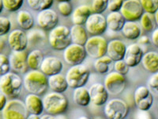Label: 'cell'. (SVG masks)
<instances>
[{"label":"cell","instance_id":"cell-1","mask_svg":"<svg viewBox=\"0 0 158 119\" xmlns=\"http://www.w3.org/2000/svg\"><path fill=\"white\" fill-rule=\"evenodd\" d=\"M23 86L30 94L41 95L48 87V78L39 70L26 72L23 79Z\"/></svg>","mask_w":158,"mask_h":119},{"label":"cell","instance_id":"cell-2","mask_svg":"<svg viewBox=\"0 0 158 119\" xmlns=\"http://www.w3.org/2000/svg\"><path fill=\"white\" fill-rule=\"evenodd\" d=\"M44 109L47 114L56 116L62 114L68 109L69 102L63 93L51 92L44 97Z\"/></svg>","mask_w":158,"mask_h":119},{"label":"cell","instance_id":"cell-3","mask_svg":"<svg viewBox=\"0 0 158 119\" xmlns=\"http://www.w3.org/2000/svg\"><path fill=\"white\" fill-rule=\"evenodd\" d=\"M23 81L15 72H8L0 76V91L7 98L15 99L21 95Z\"/></svg>","mask_w":158,"mask_h":119},{"label":"cell","instance_id":"cell-4","mask_svg":"<svg viewBox=\"0 0 158 119\" xmlns=\"http://www.w3.org/2000/svg\"><path fill=\"white\" fill-rule=\"evenodd\" d=\"M48 42L55 50H64L72 43L70 29L66 25L56 26L49 32Z\"/></svg>","mask_w":158,"mask_h":119},{"label":"cell","instance_id":"cell-5","mask_svg":"<svg viewBox=\"0 0 158 119\" xmlns=\"http://www.w3.org/2000/svg\"><path fill=\"white\" fill-rule=\"evenodd\" d=\"M90 72L84 64H77L72 66L67 71L66 75L69 87L73 89L84 87L89 81Z\"/></svg>","mask_w":158,"mask_h":119},{"label":"cell","instance_id":"cell-6","mask_svg":"<svg viewBox=\"0 0 158 119\" xmlns=\"http://www.w3.org/2000/svg\"><path fill=\"white\" fill-rule=\"evenodd\" d=\"M2 119H26L29 116L25 103L17 99H13L6 103L2 110Z\"/></svg>","mask_w":158,"mask_h":119},{"label":"cell","instance_id":"cell-7","mask_svg":"<svg viewBox=\"0 0 158 119\" xmlns=\"http://www.w3.org/2000/svg\"><path fill=\"white\" fill-rule=\"evenodd\" d=\"M84 47L86 51L87 56L97 60L106 55L108 42L101 35L92 36L88 38Z\"/></svg>","mask_w":158,"mask_h":119},{"label":"cell","instance_id":"cell-8","mask_svg":"<svg viewBox=\"0 0 158 119\" xmlns=\"http://www.w3.org/2000/svg\"><path fill=\"white\" fill-rule=\"evenodd\" d=\"M104 112L108 119H125L129 113V106L123 99H113L106 103Z\"/></svg>","mask_w":158,"mask_h":119},{"label":"cell","instance_id":"cell-9","mask_svg":"<svg viewBox=\"0 0 158 119\" xmlns=\"http://www.w3.org/2000/svg\"><path fill=\"white\" fill-rule=\"evenodd\" d=\"M104 86L108 94L112 95H119L126 88V77L116 72H111L104 78Z\"/></svg>","mask_w":158,"mask_h":119},{"label":"cell","instance_id":"cell-10","mask_svg":"<svg viewBox=\"0 0 158 119\" xmlns=\"http://www.w3.org/2000/svg\"><path fill=\"white\" fill-rule=\"evenodd\" d=\"M87 56L86 51L83 45L71 43L63 50V58L70 66L81 64Z\"/></svg>","mask_w":158,"mask_h":119},{"label":"cell","instance_id":"cell-11","mask_svg":"<svg viewBox=\"0 0 158 119\" xmlns=\"http://www.w3.org/2000/svg\"><path fill=\"white\" fill-rule=\"evenodd\" d=\"M85 28L92 36L102 35L108 29L106 18L102 14L92 13L85 23Z\"/></svg>","mask_w":158,"mask_h":119},{"label":"cell","instance_id":"cell-12","mask_svg":"<svg viewBox=\"0 0 158 119\" xmlns=\"http://www.w3.org/2000/svg\"><path fill=\"white\" fill-rule=\"evenodd\" d=\"M119 12L128 22H137L143 15L144 10L139 0H125Z\"/></svg>","mask_w":158,"mask_h":119},{"label":"cell","instance_id":"cell-13","mask_svg":"<svg viewBox=\"0 0 158 119\" xmlns=\"http://www.w3.org/2000/svg\"><path fill=\"white\" fill-rule=\"evenodd\" d=\"M134 101L138 109L149 110L153 103V95L147 87L140 86L134 93Z\"/></svg>","mask_w":158,"mask_h":119},{"label":"cell","instance_id":"cell-14","mask_svg":"<svg viewBox=\"0 0 158 119\" xmlns=\"http://www.w3.org/2000/svg\"><path fill=\"white\" fill-rule=\"evenodd\" d=\"M36 22L41 29L50 31L57 26L59 22V15L54 10L50 8L44 10L38 13Z\"/></svg>","mask_w":158,"mask_h":119},{"label":"cell","instance_id":"cell-15","mask_svg":"<svg viewBox=\"0 0 158 119\" xmlns=\"http://www.w3.org/2000/svg\"><path fill=\"white\" fill-rule=\"evenodd\" d=\"M27 52L25 51H13L10 55V68L15 73L25 74L28 72L29 66L27 64Z\"/></svg>","mask_w":158,"mask_h":119},{"label":"cell","instance_id":"cell-16","mask_svg":"<svg viewBox=\"0 0 158 119\" xmlns=\"http://www.w3.org/2000/svg\"><path fill=\"white\" fill-rule=\"evenodd\" d=\"M8 44L12 51H25L29 45L27 33L22 29H14L8 35Z\"/></svg>","mask_w":158,"mask_h":119},{"label":"cell","instance_id":"cell-17","mask_svg":"<svg viewBox=\"0 0 158 119\" xmlns=\"http://www.w3.org/2000/svg\"><path fill=\"white\" fill-rule=\"evenodd\" d=\"M144 50L138 43H133L127 46L123 60L130 68H135L142 62Z\"/></svg>","mask_w":158,"mask_h":119},{"label":"cell","instance_id":"cell-18","mask_svg":"<svg viewBox=\"0 0 158 119\" xmlns=\"http://www.w3.org/2000/svg\"><path fill=\"white\" fill-rule=\"evenodd\" d=\"M63 64L59 58L56 56L44 57L40 70L48 77L59 74L63 71Z\"/></svg>","mask_w":158,"mask_h":119},{"label":"cell","instance_id":"cell-19","mask_svg":"<svg viewBox=\"0 0 158 119\" xmlns=\"http://www.w3.org/2000/svg\"><path fill=\"white\" fill-rule=\"evenodd\" d=\"M89 92L93 104L97 107H101L106 104L109 94L104 87V84L100 83H94L89 87Z\"/></svg>","mask_w":158,"mask_h":119},{"label":"cell","instance_id":"cell-20","mask_svg":"<svg viewBox=\"0 0 158 119\" xmlns=\"http://www.w3.org/2000/svg\"><path fill=\"white\" fill-rule=\"evenodd\" d=\"M127 46L123 42L118 39H114L108 42L106 54L111 58L114 62L117 60H123L126 52Z\"/></svg>","mask_w":158,"mask_h":119},{"label":"cell","instance_id":"cell-21","mask_svg":"<svg viewBox=\"0 0 158 119\" xmlns=\"http://www.w3.org/2000/svg\"><path fill=\"white\" fill-rule=\"evenodd\" d=\"M25 105L28 112L32 114L40 115L44 112L43 99L40 95L35 94H30L26 95L25 99Z\"/></svg>","mask_w":158,"mask_h":119},{"label":"cell","instance_id":"cell-22","mask_svg":"<svg viewBox=\"0 0 158 119\" xmlns=\"http://www.w3.org/2000/svg\"><path fill=\"white\" fill-rule=\"evenodd\" d=\"M91 7L88 5H80L73 11L71 20L74 25H85L89 17L92 14Z\"/></svg>","mask_w":158,"mask_h":119},{"label":"cell","instance_id":"cell-23","mask_svg":"<svg viewBox=\"0 0 158 119\" xmlns=\"http://www.w3.org/2000/svg\"><path fill=\"white\" fill-rule=\"evenodd\" d=\"M48 87L54 92L63 93L69 87L66 76L61 73L48 77Z\"/></svg>","mask_w":158,"mask_h":119},{"label":"cell","instance_id":"cell-24","mask_svg":"<svg viewBox=\"0 0 158 119\" xmlns=\"http://www.w3.org/2000/svg\"><path fill=\"white\" fill-rule=\"evenodd\" d=\"M106 22L108 29L113 32H118L123 29L126 20L119 11H117L110 12L106 17Z\"/></svg>","mask_w":158,"mask_h":119},{"label":"cell","instance_id":"cell-25","mask_svg":"<svg viewBox=\"0 0 158 119\" xmlns=\"http://www.w3.org/2000/svg\"><path fill=\"white\" fill-rule=\"evenodd\" d=\"M143 68L151 73L158 72V52L149 51L144 53L142 59Z\"/></svg>","mask_w":158,"mask_h":119},{"label":"cell","instance_id":"cell-26","mask_svg":"<svg viewBox=\"0 0 158 119\" xmlns=\"http://www.w3.org/2000/svg\"><path fill=\"white\" fill-rule=\"evenodd\" d=\"M70 30L72 43L84 46L88 40V33L82 25H73Z\"/></svg>","mask_w":158,"mask_h":119},{"label":"cell","instance_id":"cell-27","mask_svg":"<svg viewBox=\"0 0 158 119\" xmlns=\"http://www.w3.org/2000/svg\"><path fill=\"white\" fill-rule=\"evenodd\" d=\"M94 68L99 74L107 75L112 72L114 68V61L108 55L98 58L94 64Z\"/></svg>","mask_w":158,"mask_h":119},{"label":"cell","instance_id":"cell-28","mask_svg":"<svg viewBox=\"0 0 158 119\" xmlns=\"http://www.w3.org/2000/svg\"><path fill=\"white\" fill-rule=\"evenodd\" d=\"M121 31L123 35L129 40L138 39V37L142 35L141 25L136 22L126 21Z\"/></svg>","mask_w":158,"mask_h":119},{"label":"cell","instance_id":"cell-29","mask_svg":"<svg viewBox=\"0 0 158 119\" xmlns=\"http://www.w3.org/2000/svg\"><path fill=\"white\" fill-rule=\"evenodd\" d=\"M73 99L76 104L82 107H87L91 103L89 92L88 89L85 87H77L74 89V91L73 93Z\"/></svg>","mask_w":158,"mask_h":119},{"label":"cell","instance_id":"cell-30","mask_svg":"<svg viewBox=\"0 0 158 119\" xmlns=\"http://www.w3.org/2000/svg\"><path fill=\"white\" fill-rule=\"evenodd\" d=\"M17 22L22 30H30L34 25V19L27 11H19L17 14Z\"/></svg>","mask_w":158,"mask_h":119},{"label":"cell","instance_id":"cell-31","mask_svg":"<svg viewBox=\"0 0 158 119\" xmlns=\"http://www.w3.org/2000/svg\"><path fill=\"white\" fill-rule=\"evenodd\" d=\"M44 56L41 50L34 49L30 52L27 56V64L31 70H39Z\"/></svg>","mask_w":158,"mask_h":119},{"label":"cell","instance_id":"cell-32","mask_svg":"<svg viewBox=\"0 0 158 119\" xmlns=\"http://www.w3.org/2000/svg\"><path fill=\"white\" fill-rule=\"evenodd\" d=\"M139 21H140L141 28H142V29L146 32H151V31L153 32L156 29V23L153 14L144 12Z\"/></svg>","mask_w":158,"mask_h":119},{"label":"cell","instance_id":"cell-33","mask_svg":"<svg viewBox=\"0 0 158 119\" xmlns=\"http://www.w3.org/2000/svg\"><path fill=\"white\" fill-rule=\"evenodd\" d=\"M29 45H35L40 44L46 37L45 33L41 29H32L29 30L27 33Z\"/></svg>","mask_w":158,"mask_h":119},{"label":"cell","instance_id":"cell-34","mask_svg":"<svg viewBox=\"0 0 158 119\" xmlns=\"http://www.w3.org/2000/svg\"><path fill=\"white\" fill-rule=\"evenodd\" d=\"M54 0H27L29 7L35 11H41L49 9L53 5Z\"/></svg>","mask_w":158,"mask_h":119},{"label":"cell","instance_id":"cell-35","mask_svg":"<svg viewBox=\"0 0 158 119\" xmlns=\"http://www.w3.org/2000/svg\"><path fill=\"white\" fill-rule=\"evenodd\" d=\"M3 8L10 12L19 11L24 4V0H2Z\"/></svg>","mask_w":158,"mask_h":119},{"label":"cell","instance_id":"cell-36","mask_svg":"<svg viewBox=\"0 0 158 119\" xmlns=\"http://www.w3.org/2000/svg\"><path fill=\"white\" fill-rule=\"evenodd\" d=\"M144 12L154 15L158 9V0H139Z\"/></svg>","mask_w":158,"mask_h":119},{"label":"cell","instance_id":"cell-37","mask_svg":"<svg viewBox=\"0 0 158 119\" xmlns=\"http://www.w3.org/2000/svg\"><path fill=\"white\" fill-rule=\"evenodd\" d=\"M108 9V0H93L91 10L93 13L102 14Z\"/></svg>","mask_w":158,"mask_h":119},{"label":"cell","instance_id":"cell-38","mask_svg":"<svg viewBox=\"0 0 158 119\" xmlns=\"http://www.w3.org/2000/svg\"><path fill=\"white\" fill-rule=\"evenodd\" d=\"M10 69L9 57L3 53H0V76L10 72Z\"/></svg>","mask_w":158,"mask_h":119},{"label":"cell","instance_id":"cell-39","mask_svg":"<svg viewBox=\"0 0 158 119\" xmlns=\"http://www.w3.org/2000/svg\"><path fill=\"white\" fill-rule=\"evenodd\" d=\"M57 8L60 15L63 17H69L73 13V7L70 2H60L58 3Z\"/></svg>","mask_w":158,"mask_h":119},{"label":"cell","instance_id":"cell-40","mask_svg":"<svg viewBox=\"0 0 158 119\" xmlns=\"http://www.w3.org/2000/svg\"><path fill=\"white\" fill-rule=\"evenodd\" d=\"M11 29V22L6 17H0V37L9 33Z\"/></svg>","mask_w":158,"mask_h":119},{"label":"cell","instance_id":"cell-41","mask_svg":"<svg viewBox=\"0 0 158 119\" xmlns=\"http://www.w3.org/2000/svg\"><path fill=\"white\" fill-rule=\"evenodd\" d=\"M114 69H115V72H118L121 75H123V76H126L129 72L130 67L123 60H120L114 62Z\"/></svg>","mask_w":158,"mask_h":119},{"label":"cell","instance_id":"cell-42","mask_svg":"<svg viewBox=\"0 0 158 119\" xmlns=\"http://www.w3.org/2000/svg\"><path fill=\"white\" fill-rule=\"evenodd\" d=\"M123 0H108V10L110 12H117L120 11Z\"/></svg>","mask_w":158,"mask_h":119},{"label":"cell","instance_id":"cell-43","mask_svg":"<svg viewBox=\"0 0 158 119\" xmlns=\"http://www.w3.org/2000/svg\"><path fill=\"white\" fill-rule=\"evenodd\" d=\"M149 87L158 95V72L153 73L149 79Z\"/></svg>","mask_w":158,"mask_h":119},{"label":"cell","instance_id":"cell-44","mask_svg":"<svg viewBox=\"0 0 158 119\" xmlns=\"http://www.w3.org/2000/svg\"><path fill=\"white\" fill-rule=\"evenodd\" d=\"M135 119H153L149 110H142L138 109L135 114Z\"/></svg>","mask_w":158,"mask_h":119},{"label":"cell","instance_id":"cell-45","mask_svg":"<svg viewBox=\"0 0 158 119\" xmlns=\"http://www.w3.org/2000/svg\"><path fill=\"white\" fill-rule=\"evenodd\" d=\"M150 43V41H149V38L146 35H141L139 37H138V44L140 45L141 47L142 48V46H146V45H149Z\"/></svg>","mask_w":158,"mask_h":119},{"label":"cell","instance_id":"cell-46","mask_svg":"<svg viewBox=\"0 0 158 119\" xmlns=\"http://www.w3.org/2000/svg\"><path fill=\"white\" fill-rule=\"evenodd\" d=\"M151 41H152V43H153L156 48H158V28H156V29L152 32Z\"/></svg>","mask_w":158,"mask_h":119},{"label":"cell","instance_id":"cell-47","mask_svg":"<svg viewBox=\"0 0 158 119\" xmlns=\"http://www.w3.org/2000/svg\"><path fill=\"white\" fill-rule=\"evenodd\" d=\"M6 98L7 97H6L2 91H0V111H2V110H3L6 104L7 103Z\"/></svg>","mask_w":158,"mask_h":119},{"label":"cell","instance_id":"cell-48","mask_svg":"<svg viewBox=\"0 0 158 119\" xmlns=\"http://www.w3.org/2000/svg\"><path fill=\"white\" fill-rule=\"evenodd\" d=\"M40 119H56V117H55L53 115H51V114H43V115L40 117Z\"/></svg>","mask_w":158,"mask_h":119},{"label":"cell","instance_id":"cell-49","mask_svg":"<svg viewBox=\"0 0 158 119\" xmlns=\"http://www.w3.org/2000/svg\"><path fill=\"white\" fill-rule=\"evenodd\" d=\"M26 119H40V117L39 115H36V114H29V116H28Z\"/></svg>","mask_w":158,"mask_h":119},{"label":"cell","instance_id":"cell-50","mask_svg":"<svg viewBox=\"0 0 158 119\" xmlns=\"http://www.w3.org/2000/svg\"><path fill=\"white\" fill-rule=\"evenodd\" d=\"M4 46H5V42L2 39V37H0V52L4 49Z\"/></svg>","mask_w":158,"mask_h":119},{"label":"cell","instance_id":"cell-51","mask_svg":"<svg viewBox=\"0 0 158 119\" xmlns=\"http://www.w3.org/2000/svg\"><path fill=\"white\" fill-rule=\"evenodd\" d=\"M154 16H155V20H156V25H157V26H158V9H157V11H156V12H155Z\"/></svg>","mask_w":158,"mask_h":119},{"label":"cell","instance_id":"cell-52","mask_svg":"<svg viewBox=\"0 0 158 119\" xmlns=\"http://www.w3.org/2000/svg\"><path fill=\"white\" fill-rule=\"evenodd\" d=\"M2 9H3V5H2V0H0V13L2 12Z\"/></svg>","mask_w":158,"mask_h":119},{"label":"cell","instance_id":"cell-53","mask_svg":"<svg viewBox=\"0 0 158 119\" xmlns=\"http://www.w3.org/2000/svg\"><path fill=\"white\" fill-rule=\"evenodd\" d=\"M77 119H90L89 117H86V116H81V117H79Z\"/></svg>","mask_w":158,"mask_h":119},{"label":"cell","instance_id":"cell-54","mask_svg":"<svg viewBox=\"0 0 158 119\" xmlns=\"http://www.w3.org/2000/svg\"><path fill=\"white\" fill-rule=\"evenodd\" d=\"M56 1L60 2H70V0H56Z\"/></svg>","mask_w":158,"mask_h":119},{"label":"cell","instance_id":"cell-55","mask_svg":"<svg viewBox=\"0 0 158 119\" xmlns=\"http://www.w3.org/2000/svg\"><path fill=\"white\" fill-rule=\"evenodd\" d=\"M123 1H125V0H123Z\"/></svg>","mask_w":158,"mask_h":119}]
</instances>
